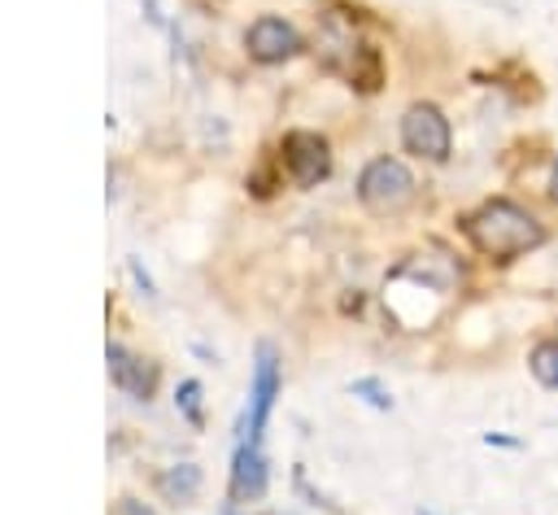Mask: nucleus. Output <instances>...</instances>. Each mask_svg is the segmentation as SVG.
Returning a JSON list of instances; mask_svg holds the SVG:
<instances>
[{
    "instance_id": "nucleus-1",
    "label": "nucleus",
    "mask_w": 558,
    "mask_h": 515,
    "mask_svg": "<svg viewBox=\"0 0 558 515\" xmlns=\"http://www.w3.org/2000/svg\"><path fill=\"white\" fill-rule=\"evenodd\" d=\"M462 231L475 244V253H484L488 262H514L527 249L545 244L541 218L514 201H484L475 214L462 218Z\"/></svg>"
},
{
    "instance_id": "nucleus-2",
    "label": "nucleus",
    "mask_w": 558,
    "mask_h": 515,
    "mask_svg": "<svg viewBox=\"0 0 558 515\" xmlns=\"http://www.w3.org/2000/svg\"><path fill=\"white\" fill-rule=\"evenodd\" d=\"M357 196L371 214H401L414 201V175L397 157H375L357 179Z\"/></svg>"
},
{
    "instance_id": "nucleus-3",
    "label": "nucleus",
    "mask_w": 558,
    "mask_h": 515,
    "mask_svg": "<svg viewBox=\"0 0 558 515\" xmlns=\"http://www.w3.org/2000/svg\"><path fill=\"white\" fill-rule=\"evenodd\" d=\"M401 144H405V153H414V157L445 161V157H449V148H453L449 118H445L436 105H427V100L410 105V109H405V118H401Z\"/></svg>"
},
{
    "instance_id": "nucleus-4",
    "label": "nucleus",
    "mask_w": 558,
    "mask_h": 515,
    "mask_svg": "<svg viewBox=\"0 0 558 515\" xmlns=\"http://www.w3.org/2000/svg\"><path fill=\"white\" fill-rule=\"evenodd\" d=\"M279 397V358L270 345H257V362H253V388H248V415H244V441L262 445L270 406Z\"/></svg>"
},
{
    "instance_id": "nucleus-5",
    "label": "nucleus",
    "mask_w": 558,
    "mask_h": 515,
    "mask_svg": "<svg viewBox=\"0 0 558 515\" xmlns=\"http://www.w3.org/2000/svg\"><path fill=\"white\" fill-rule=\"evenodd\" d=\"M279 153H283V166H288L296 188H314L331 170V153H327V140L318 131H288Z\"/></svg>"
},
{
    "instance_id": "nucleus-6",
    "label": "nucleus",
    "mask_w": 558,
    "mask_h": 515,
    "mask_svg": "<svg viewBox=\"0 0 558 515\" xmlns=\"http://www.w3.org/2000/svg\"><path fill=\"white\" fill-rule=\"evenodd\" d=\"M244 44H248V57H253V61L279 65V61H288V57L301 48V35H296L283 17H257V22L248 26Z\"/></svg>"
},
{
    "instance_id": "nucleus-7",
    "label": "nucleus",
    "mask_w": 558,
    "mask_h": 515,
    "mask_svg": "<svg viewBox=\"0 0 558 515\" xmlns=\"http://www.w3.org/2000/svg\"><path fill=\"white\" fill-rule=\"evenodd\" d=\"M105 358H109L113 384H118L126 397H135V402H148V397H153V367H144V358L126 354L122 345H109Z\"/></svg>"
},
{
    "instance_id": "nucleus-8",
    "label": "nucleus",
    "mask_w": 558,
    "mask_h": 515,
    "mask_svg": "<svg viewBox=\"0 0 558 515\" xmlns=\"http://www.w3.org/2000/svg\"><path fill=\"white\" fill-rule=\"evenodd\" d=\"M262 489H266V458H262V445L240 441L235 463H231V498H262Z\"/></svg>"
},
{
    "instance_id": "nucleus-9",
    "label": "nucleus",
    "mask_w": 558,
    "mask_h": 515,
    "mask_svg": "<svg viewBox=\"0 0 558 515\" xmlns=\"http://www.w3.org/2000/svg\"><path fill=\"white\" fill-rule=\"evenodd\" d=\"M157 489H161L170 502H187V498H196V489H201V467H192V463L166 467V471L157 476Z\"/></svg>"
},
{
    "instance_id": "nucleus-10",
    "label": "nucleus",
    "mask_w": 558,
    "mask_h": 515,
    "mask_svg": "<svg viewBox=\"0 0 558 515\" xmlns=\"http://www.w3.org/2000/svg\"><path fill=\"white\" fill-rule=\"evenodd\" d=\"M349 79L362 87V92H375L384 83V70H379V52L375 48H357L349 57Z\"/></svg>"
},
{
    "instance_id": "nucleus-11",
    "label": "nucleus",
    "mask_w": 558,
    "mask_h": 515,
    "mask_svg": "<svg viewBox=\"0 0 558 515\" xmlns=\"http://www.w3.org/2000/svg\"><path fill=\"white\" fill-rule=\"evenodd\" d=\"M527 367H532V375H536L545 388H558V336L541 340V345L527 354Z\"/></svg>"
},
{
    "instance_id": "nucleus-12",
    "label": "nucleus",
    "mask_w": 558,
    "mask_h": 515,
    "mask_svg": "<svg viewBox=\"0 0 558 515\" xmlns=\"http://www.w3.org/2000/svg\"><path fill=\"white\" fill-rule=\"evenodd\" d=\"M353 393H357V397H366L375 410H388V406H392V397L384 393V384H379V380H353Z\"/></svg>"
},
{
    "instance_id": "nucleus-13",
    "label": "nucleus",
    "mask_w": 558,
    "mask_h": 515,
    "mask_svg": "<svg viewBox=\"0 0 558 515\" xmlns=\"http://www.w3.org/2000/svg\"><path fill=\"white\" fill-rule=\"evenodd\" d=\"M179 406H183V415H187L192 423H201V384H196V380H183V384H179Z\"/></svg>"
},
{
    "instance_id": "nucleus-14",
    "label": "nucleus",
    "mask_w": 558,
    "mask_h": 515,
    "mask_svg": "<svg viewBox=\"0 0 558 515\" xmlns=\"http://www.w3.org/2000/svg\"><path fill=\"white\" fill-rule=\"evenodd\" d=\"M109 515H153V511H148V506H144L140 498H118Z\"/></svg>"
},
{
    "instance_id": "nucleus-15",
    "label": "nucleus",
    "mask_w": 558,
    "mask_h": 515,
    "mask_svg": "<svg viewBox=\"0 0 558 515\" xmlns=\"http://www.w3.org/2000/svg\"><path fill=\"white\" fill-rule=\"evenodd\" d=\"M549 196L558 201V161H554V175H549Z\"/></svg>"
}]
</instances>
